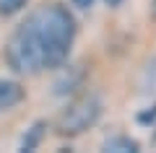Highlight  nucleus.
I'll list each match as a JSON object with an SVG mask.
<instances>
[{
  "label": "nucleus",
  "instance_id": "obj_1",
  "mask_svg": "<svg viewBox=\"0 0 156 153\" xmlns=\"http://www.w3.org/2000/svg\"><path fill=\"white\" fill-rule=\"evenodd\" d=\"M78 23L70 8L62 3H42L26 13L11 31L3 49L5 65L16 75H39L44 70H60L76 42Z\"/></svg>",
  "mask_w": 156,
  "mask_h": 153
},
{
  "label": "nucleus",
  "instance_id": "obj_2",
  "mask_svg": "<svg viewBox=\"0 0 156 153\" xmlns=\"http://www.w3.org/2000/svg\"><path fill=\"white\" fill-rule=\"evenodd\" d=\"M101 112H104V104H101L99 93H94V91L76 93V96L60 109L57 122H55V130H57V135H62V137L83 135L86 130H91V127L99 122Z\"/></svg>",
  "mask_w": 156,
  "mask_h": 153
},
{
  "label": "nucleus",
  "instance_id": "obj_3",
  "mask_svg": "<svg viewBox=\"0 0 156 153\" xmlns=\"http://www.w3.org/2000/svg\"><path fill=\"white\" fill-rule=\"evenodd\" d=\"M26 99V88L13 78H0V114L13 112L18 104H23Z\"/></svg>",
  "mask_w": 156,
  "mask_h": 153
},
{
  "label": "nucleus",
  "instance_id": "obj_4",
  "mask_svg": "<svg viewBox=\"0 0 156 153\" xmlns=\"http://www.w3.org/2000/svg\"><path fill=\"white\" fill-rule=\"evenodd\" d=\"M47 122L44 120H39V122H34L31 127L26 130V135L21 137V145H18V151H34V148H39L42 145V140H44V135H47Z\"/></svg>",
  "mask_w": 156,
  "mask_h": 153
},
{
  "label": "nucleus",
  "instance_id": "obj_5",
  "mask_svg": "<svg viewBox=\"0 0 156 153\" xmlns=\"http://www.w3.org/2000/svg\"><path fill=\"white\" fill-rule=\"evenodd\" d=\"M104 151H115V153H138V143L128 135H115L104 140Z\"/></svg>",
  "mask_w": 156,
  "mask_h": 153
},
{
  "label": "nucleus",
  "instance_id": "obj_6",
  "mask_svg": "<svg viewBox=\"0 0 156 153\" xmlns=\"http://www.w3.org/2000/svg\"><path fill=\"white\" fill-rule=\"evenodd\" d=\"M26 3L29 0H0V16H16L26 8Z\"/></svg>",
  "mask_w": 156,
  "mask_h": 153
},
{
  "label": "nucleus",
  "instance_id": "obj_7",
  "mask_svg": "<svg viewBox=\"0 0 156 153\" xmlns=\"http://www.w3.org/2000/svg\"><path fill=\"white\" fill-rule=\"evenodd\" d=\"M73 3H76L78 8H91V3H94V0H73Z\"/></svg>",
  "mask_w": 156,
  "mask_h": 153
},
{
  "label": "nucleus",
  "instance_id": "obj_8",
  "mask_svg": "<svg viewBox=\"0 0 156 153\" xmlns=\"http://www.w3.org/2000/svg\"><path fill=\"white\" fill-rule=\"evenodd\" d=\"M104 3H107L109 8H117V5H122V0H104Z\"/></svg>",
  "mask_w": 156,
  "mask_h": 153
},
{
  "label": "nucleus",
  "instance_id": "obj_9",
  "mask_svg": "<svg viewBox=\"0 0 156 153\" xmlns=\"http://www.w3.org/2000/svg\"><path fill=\"white\" fill-rule=\"evenodd\" d=\"M151 8H154V16H156V0H151Z\"/></svg>",
  "mask_w": 156,
  "mask_h": 153
}]
</instances>
